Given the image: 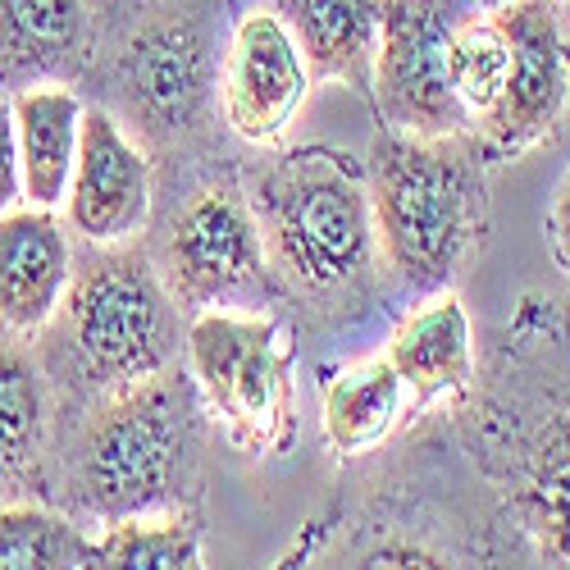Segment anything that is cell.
<instances>
[{
    "label": "cell",
    "mask_w": 570,
    "mask_h": 570,
    "mask_svg": "<svg viewBox=\"0 0 570 570\" xmlns=\"http://www.w3.org/2000/svg\"><path fill=\"white\" fill-rule=\"evenodd\" d=\"M539 566H570V302L525 297L452 411Z\"/></svg>",
    "instance_id": "6da1fadb"
},
{
    "label": "cell",
    "mask_w": 570,
    "mask_h": 570,
    "mask_svg": "<svg viewBox=\"0 0 570 570\" xmlns=\"http://www.w3.org/2000/svg\"><path fill=\"white\" fill-rule=\"evenodd\" d=\"M210 406L183 361L78 411L60 448L56 507L78 525L197 511L206 489Z\"/></svg>",
    "instance_id": "7a4b0ae2"
},
{
    "label": "cell",
    "mask_w": 570,
    "mask_h": 570,
    "mask_svg": "<svg viewBox=\"0 0 570 570\" xmlns=\"http://www.w3.org/2000/svg\"><path fill=\"white\" fill-rule=\"evenodd\" d=\"M283 306L302 328H338L384 297L365 165L343 151L297 147L247 183Z\"/></svg>",
    "instance_id": "3957f363"
},
{
    "label": "cell",
    "mask_w": 570,
    "mask_h": 570,
    "mask_svg": "<svg viewBox=\"0 0 570 570\" xmlns=\"http://www.w3.org/2000/svg\"><path fill=\"white\" fill-rule=\"evenodd\" d=\"M183 315L187 311L169 297L151 252L137 237L73 247L69 288L56 315L41 324L46 338L37 343L46 384L78 411L124 384H137L183 361Z\"/></svg>",
    "instance_id": "277c9868"
},
{
    "label": "cell",
    "mask_w": 570,
    "mask_h": 570,
    "mask_svg": "<svg viewBox=\"0 0 570 570\" xmlns=\"http://www.w3.org/2000/svg\"><path fill=\"white\" fill-rule=\"evenodd\" d=\"M365 187L379 252L411 297L443 293L489 233V151L474 128L439 137L379 128Z\"/></svg>",
    "instance_id": "5b68a950"
},
{
    "label": "cell",
    "mask_w": 570,
    "mask_h": 570,
    "mask_svg": "<svg viewBox=\"0 0 570 570\" xmlns=\"http://www.w3.org/2000/svg\"><path fill=\"white\" fill-rule=\"evenodd\" d=\"M147 252L169 297L187 315L283 306L252 193L233 169H215L210 178H202L169 210Z\"/></svg>",
    "instance_id": "8992f818"
},
{
    "label": "cell",
    "mask_w": 570,
    "mask_h": 570,
    "mask_svg": "<svg viewBox=\"0 0 570 570\" xmlns=\"http://www.w3.org/2000/svg\"><path fill=\"white\" fill-rule=\"evenodd\" d=\"M187 370L228 439L269 456L293 434V361L278 311H202L187 320Z\"/></svg>",
    "instance_id": "52a82bcc"
},
{
    "label": "cell",
    "mask_w": 570,
    "mask_h": 570,
    "mask_svg": "<svg viewBox=\"0 0 570 570\" xmlns=\"http://www.w3.org/2000/svg\"><path fill=\"white\" fill-rule=\"evenodd\" d=\"M219 65L202 0H160L119 51V101L151 147H183L210 115Z\"/></svg>",
    "instance_id": "ba28073f"
},
{
    "label": "cell",
    "mask_w": 570,
    "mask_h": 570,
    "mask_svg": "<svg viewBox=\"0 0 570 570\" xmlns=\"http://www.w3.org/2000/svg\"><path fill=\"white\" fill-rule=\"evenodd\" d=\"M480 0H379V56L370 101L384 128L439 137L474 128L448 82V41Z\"/></svg>",
    "instance_id": "9c48e42d"
},
{
    "label": "cell",
    "mask_w": 570,
    "mask_h": 570,
    "mask_svg": "<svg viewBox=\"0 0 570 570\" xmlns=\"http://www.w3.org/2000/svg\"><path fill=\"white\" fill-rule=\"evenodd\" d=\"M511 41V69L493 110L474 119L484 151L515 160L552 141L570 115V41L557 0H507L493 10Z\"/></svg>",
    "instance_id": "30bf717a"
},
{
    "label": "cell",
    "mask_w": 570,
    "mask_h": 570,
    "mask_svg": "<svg viewBox=\"0 0 570 570\" xmlns=\"http://www.w3.org/2000/svg\"><path fill=\"white\" fill-rule=\"evenodd\" d=\"M69 228L82 243H132L156 210V165L106 106H82L69 178Z\"/></svg>",
    "instance_id": "8fae6325"
},
{
    "label": "cell",
    "mask_w": 570,
    "mask_h": 570,
    "mask_svg": "<svg viewBox=\"0 0 570 570\" xmlns=\"http://www.w3.org/2000/svg\"><path fill=\"white\" fill-rule=\"evenodd\" d=\"M306 97L311 73L302 65L293 32L283 28L274 10H252L233 28V41L219 65V101L228 128L243 141L269 147L288 132Z\"/></svg>",
    "instance_id": "7c38bea8"
},
{
    "label": "cell",
    "mask_w": 570,
    "mask_h": 570,
    "mask_svg": "<svg viewBox=\"0 0 570 570\" xmlns=\"http://www.w3.org/2000/svg\"><path fill=\"white\" fill-rule=\"evenodd\" d=\"M73 274L69 233L51 210L0 215V324L10 334H41Z\"/></svg>",
    "instance_id": "4fadbf2b"
},
{
    "label": "cell",
    "mask_w": 570,
    "mask_h": 570,
    "mask_svg": "<svg viewBox=\"0 0 570 570\" xmlns=\"http://www.w3.org/2000/svg\"><path fill=\"white\" fill-rule=\"evenodd\" d=\"M393 370L402 374V389L411 393V415L434 406L443 397H465L474 384V334L470 315L456 293H430L389 338Z\"/></svg>",
    "instance_id": "5bb4252c"
},
{
    "label": "cell",
    "mask_w": 570,
    "mask_h": 570,
    "mask_svg": "<svg viewBox=\"0 0 570 570\" xmlns=\"http://www.w3.org/2000/svg\"><path fill=\"white\" fill-rule=\"evenodd\" d=\"M91 56L87 0H0V82H69Z\"/></svg>",
    "instance_id": "9a60e30c"
},
{
    "label": "cell",
    "mask_w": 570,
    "mask_h": 570,
    "mask_svg": "<svg viewBox=\"0 0 570 570\" xmlns=\"http://www.w3.org/2000/svg\"><path fill=\"white\" fill-rule=\"evenodd\" d=\"M311 82H343L370 101L379 56V0H274Z\"/></svg>",
    "instance_id": "2e32d148"
},
{
    "label": "cell",
    "mask_w": 570,
    "mask_h": 570,
    "mask_svg": "<svg viewBox=\"0 0 570 570\" xmlns=\"http://www.w3.org/2000/svg\"><path fill=\"white\" fill-rule=\"evenodd\" d=\"M14 132H19V169L23 197L41 210H56L69 197V178L78 160L82 101L65 82H37L14 91Z\"/></svg>",
    "instance_id": "e0dca14e"
},
{
    "label": "cell",
    "mask_w": 570,
    "mask_h": 570,
    "mask_svg": "<svg viewBox=\"0 0 570 570\" xmlns=\"http://www.w3.org/2000/svg\"><path fill=\"white\" fill-rule=\"evenodd\" d=\"M51 430V384L37 352L19 338H0V502L23 493L41 465Z\"/></svg>",
    "instance_id": "ac0fdd59"
},
{
    "label": "cell",
    "mask_w": 570,
    "mask_h": 570,
    "mask_svg": "<svg viewBox=\"0 0 570 570\" xmlns=\"http://www.w3.org/2000/svg\"><path fill=\"white\" fill-rule=\"evenodd\" d=\"M324 439L338 456H361L379 448L402 415V374L389 356L356 361L324 379Z\"/></svg>",
    "instance_id": "d6986e66"
},
{
    "label": "cell",
    "mask_w": 570,
    "mask_h": 570,
    "mask_svg": "<svg viewBox=\"0 0 570 570\" xmlns=\"http://www.w3.org/2000/svg\"><path fill=\"white\" fill-rule=\"evenodd\" d=\"M97 566V539L73 515L41 502H0V570Z\"/></svg>",
    "instance_id": "ffe728a7"
},
{
    "label": "cell",
    "mask_w": 570,
    "mask_h": 570,
    "mask_svg": "<svg viewBox=\"0 0 570 570\" xmlns=\"http://www.w3.org/2000/svg\"><path fill=\"white\" fill-rule=\"evenodd\" d=\"M97 566L110 570H197L202 566V520L197 511L124 515L97 534Z\"/></svg>",
    "instance_id": "44dd1931"
},
{
    "label": "cell",
    "mask_w": 570,
    "mask_h": 570,
    "mask_svg": "<svg viewBox=\"0 0 570 570\" xmlns=\"http://www.w3.org/2000/svg\"><path fill=\"white\" fill-rule=\"evenodd\" d=\"M507 69H511V41H507L502 23L493 19V10H480L452 32V41H448V82L456 91V101L474 119H480L484 110H493V101L502 97Z\"/></svg>",
    "instance_id": "7402d4cb"
},
{
    "label": "cell",
    "mask_w": 570,
    "mask_h": 570,
    "mask_svg": "<svg viewBox=\"0 0 570 570\" xmlns=\"http://www.w3.org/2000/svg\"><path fill=\"white\" fill-rule=\"evenodd\" d=\"M23 197V169H19V132H14V110L0 97V215L14 210Z\"/></svg>",
    "instance_id": "603a6c76"
},
{
    "label": "cell",
    "mask_w": 570,
    "mask_h": 570,
    "mask_svg": "<svg viewBox=\"0 0 570 570\" xmlns=\"http://www.w3.org/2000/svg\"><path fill=\"white\" fill-rule=\"evenodd\" d=\"M548 243H552L557 265L570 274V169H566L557 197H552V210H548Z\"/></svg>",
    "instance_id": "cb8c5ba5"
},
{
    "label": "cell",
    "mask_w": 570,
    "mask_h": 570,
    "mask_svg": "<svg viewBox=\"0 0 570 570\" xmlns=\"http://www.w3.org/2000/svg\"><path fill=\"white\" fill-rule=\"evenodd\" d=\"M480 6H484V10H498V6H507V0H480Z\"/></svg>",
    "instance_id": "d4e9b609"
}]
</instances>
